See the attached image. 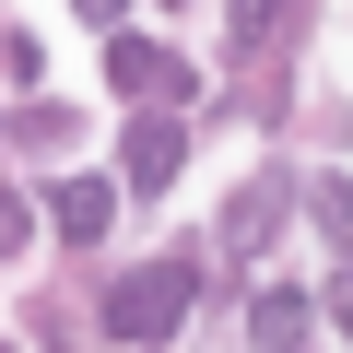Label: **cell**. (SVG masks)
<instances>
[{
  "mask_svg": "<svg viewBox=\"0 0 353 353\" xmlns=\"http://www.w3.org/2000/svg\"><path fill=\"white\" fill-rule=\"evenodd\" d=\"M189 294H201L189 259H141L130 283H106V330H118V341H165L176 318H189Z\"/></svg>",
  "mask_w": 353,
  "mask_h": 353,
  "instance_id": "1",
  "label": "cell"
},
{
  "mask_svg": "<svg viewBox=\"0 0 353 353\" xmlns=\"http://www.w3.org/2000/svg\"><path fill=\"white\" fill-rule=\"evenodd\" d=\"M106 83L165 94V106H189V94H201V71H189V59H176V48H141V36H106Z\"/></svg>",
  "mask_w": 353,
  "mask_h": 353,
  "instance_id": "2",
  "label": "cell"
},
{
  "mask_svg": "<svg viewBox=\"0 0 353 353\" xmlns=\"http://www.w3.org/2000/svg\"><path fill=\"white\" fill-rule=\"evenodd\" d=\"M176 165H189V130H176V118H130V141H118V176H130V189H165Z\"/></svg>",
  "mask_w": 353,
  "mask_h": 353,
  "instance_id": "3",
  "label": "cell"
},
{
  "mask_svg": "<svg viewBox=\"0 0 353 353\" xmlns=\"http://www.w3.org/2000/svg\"><path fill=\"white\" fill-rule=\"evenodd\" d=\"M106 212H118L106 176H71V189H59V236H71V248H94V236H106Z\"/></svg>",
  "mask_w": 353,
  "mask_h": 353,
  "instance_id": "4",
  "label": "cell"
},
{
  "mask_svg": "<svg viewBox=\"0 0 353 353\" xmlns=\"http://www.w3.org/2000/svg\"><path fill=\"white\" fill-rule=\"evenodd\" d=\"M248 341L259 353H306V294H259L248 306Z\"/></svg>",
  "mask_w": 353,
  "mask_h": 353,
  "instance_id": "5",
  "label": "cell"
},
{
  "mask_svg": "<svg viewBox=\"0 0 353 353\" xmlns=\"http://www.w3.org/2000/svg\"><path fill=\"white\" fill-rule=\"evenodd\" d=\"M283 201H294V189H283V176H271V189H248V201L224 212V248H259V236L283 224Z\"/></svg>",
  "mask_w": 353,
  "mask_h": 353,
  "instance_id": "6",
  "label": "cell"
},
{
  "mask_svg": "<svg viewBox=\"0 0 353 353\" xmlns=\"http://www.w3.org/2000/svg\"><path fill=\"white\" fill-rule=\"evenodd\" d=\"M271 36H283V0H236V12H224V48L236 59H259Z\"/></svg>",
  "mask_w": 353,
  "mask_h": 353,
  "instance_id": "7",
  "label": "cell"
},
{
  "mask_svg": "<svg viewBox=\"0 0 353 353\" xmlns=\"http://www.w3.org/2000/svg\"><path fill=\"white\" fill-rule=\"evenodd\" d=\"M306 212H318V236H330V248L353 236V201H341V176H318V189H306Z\"/></svg>",
  "mask_w": 353,
  "mask_h": 353,
  "instance_id": "8",
  "label": "cell"
},
{
  "mask_svg": "<svg viewBox=\"0 0 353 353\" xmlns=\"http://www.w3.org/2000/svg\"><path fill=\"white\" fill-rule=\"evenodd\" d=\"M12 236H24V212H12V201H0V248H12Z\"/></svg>",
  "mask_w": 353,
  "mask_h": 353,
  "instance_id": "9",
  "label": "cell"
},
{
  "mask_svg": "<svg viewBox=\"0 0 353 353\" xmlns=\"http://www.w3.org/2000/svg\"><path fill=\"white\" fill-rule=\"evenodd\" d=\"M83 12H94V24H106V36H118V0H83Z\"/></svg>",
  "mask_w": 353,
  "mask_h": 353,
  "instance_id": "10",
  "label": "cell"
}]
</instances>
